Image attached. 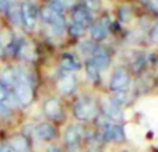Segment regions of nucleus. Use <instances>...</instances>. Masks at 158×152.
Instances as JSON below:
<instances>
[{"instance_id":"obj_20","label":"nucleus","mask_w":158,"mask_h":152,"mask_svg":"<svg viewBox=\"0 0 158 152\" xmlns=\"http://www.w3.org/2000/svg\"><path fill=\"white\" fill-rule=\"evenodd\" d=\"M87 75H88V78L91 81H97L99 77V70L94 66L93 62H89L88 64H87Z\"/></svg>"},{"instance_id":"obj_16","label":"nucleus","mask_w":158,"mask_h":152,"mask_svg":"<svg viewBox=\"0 0 158 152\" xmlns=\"http://www.w3.org/2000/svg\"><path fill=\"white\" fill-rule=\"evenodd\" d=\"M15 81H17V73L11 69L4 70V71L2 73V75H0V84L4 85L6 88L10 85H14Z\"/></svg>"},{"instance_id":"obj_12","label":"nucleus","mask_w":158,"mask_h":152,"mask_svg":"<svg viewBox=\"0 0 158 152\" xmlns=\"http://www.w3.org/2000/svg\"><path fill=\"white\" fill-rule=\"evenodd\" d=\"M44 112H45V114H46V116H49V117H53V119L59 117L60 113H62V109H60L59 101H57L56 98H51V99H48V101H45Z\"/></svg>"},{"instance_id":"obj_11","label":"nucleus","mask_w":158,"mask_h":152,"mask_svg":"<svg viewBox=\"0 0 158 152\" xmlns=\"http://www.w3.org/2000/svg\"><path fill=\"white\" fill-rule=\"evenodd\" d=\"M105 135L109 141H115V142H120L125 140V133L120 126L116 124H106L105 126Z\"/></svg>"},{"instance_id":"obj_3","label":"nucleus","mask_w":158,"mask_h":152,"mask_svg":"<svg viewBox=\"0 0 158 152\" xmlns=\"http://www.w3.org/2000/svg\"><path fill=\"white\" fill-rule=\"evenodd\" d=\"M36 17H38L36 6L31 2H25L21 6V24H24L28 31H32L36 24Z\"/></svg>"},{"instance_id":"obj_19","label":"nucleus","mask_w":158,"mask_h":152,"mask_svg":"<svg viewBox=\"0 0 158 152\" xmlns=\"http://www.w3.org/2000/svg\"><path fill=\"white\" fill-rule=\"evenodd\" d=\"M9 13H10V18H11L13 22L20 25L21 24V7L18 4H13V6H10Z\"/></svg>"},{"instance_id":"obj_1","label":"nucleus","mask_w":158,"mask_h":152,"mask_svg":"<svg viewBox=\"0 0 158 152\" xmlns=\"http://www.w3.org/2000/svg\"><path fill=\"white\" fill-rule=\"evenodd\" d=\"M14 95L21 105L27 106V105L31 103L34 94L27 77H23L21 74H17V81L14 84Z\"/></svg>"},{"instance_id":"obj_30","label":"nucleus","mask_w":158,"mask_h":152,"mask_svg":"<svg viewBox=\"0 0 158 152\" xmlns=\"http://www.w3.org/2000/svg\"><path fill=\"white\" fill-rule=\"evenodd\" d=\"M0 152H11V148H9L7 145H2L0 146Z\"/></svg>"},{"instance_id":"obj_26","label":"nucleus","mask_w":158,"mask_h":152,"mask_svg":"<svg viewBox=\"0 0 158 152\" xmlns=\"http://www.w3.org/2000/svg\"><path fill=\"white\" fill-rule=\"evenodd\" d=\"M120 18H122L123 21H129L131 18V15H130V9H129L127 6L126 7H122L120 9Z\"/></svg>"},{"instance_id":"obj_29","label":"nucleus","mask_w":158,"mask_h":152,"mask_svg":"<svg viewBox=\"0 0 158 152\" xmlns=\"http://www.w3.org/2000/svg\"><path fill=\"white\" fill-rule=\"evenodd\" d=\"M48 152H63L60 148H57V146H49Z\"/></svg>"},{"instance_id":"obj_5","label":"nucleus","mask_w":158,"mask_h":152,"mask_svg":"<svg viewBox=\"0 0 158 152\" xmlns=\"http://www.w3.org/2000/svg\"><path fill=\"white\" fill-rule=\"evenodd\" d=\"M102 112L108 119L115 120V122H120L123 119L122 109L118 103H115L112 98H106L102 101Z\"/></svg>"},{"instance_id":"obj_25","label":"nucleus","mask_w":158,"mask_h":152,"mask_svg":"<svg viewBox=\"0 0 158 152\" xmlns=\"http://www.w3.org/2000/svg\"><path fill=\"white\" fill-rule=\"evenodd\" d=\"M150 39H151L154 43H158V21L155 22V25L152 27L151 32H150Z\"/></svg>"},{"instance_id":"obj_32","label":"nucleus","mask_w":158,"mask_h":152,"mask_svg":"<svg viewBox=\"0 0 158 152\" xmlns=\"http://www.w3.org/2000/svg\"><path fill=\"white\" fill-rule=\"evenodd\" d=\"M88 152H97V151H88Z\"/></svg>"},{"instance_id":"obj_14","label":"nucleus","mask_w":158,"mask_h":152,"mask_svg":"<svg viewBox=\"0 0 158 152\" xmlns=\"http://www.w3.org/2000/svg\"><path fill=\"white\" fill-rule=\"evenodd\" d=\"M80 62L76 59L73 54H63L62 56V67L67 71H74V70H78L80 69Z\"/></svg>"},{"instance_id":"obj_8","label":"nucleus","mask_w":158,"mask_h":152,"mask_svg":"<svg viewBox=\"0 0 158 152\" xmlns=\"http://www.w3.org/2000/svg\"><path fill=\"white\" fill-rule=\"evenodd\" d=\"M91 62L94 63V66L98 70L106 69L110 62L108 50L105 48H101V46H95V49L93 50V60H91Z\"/></svg>"},{"instance_id":"obj_17","label":"nucleus","mask_w":158,"mask_h":152,"mask_svg":"<svg viewBox=\"0 0 158 152\" xmlns=\"http://www.w3.org/2000/svg\"><path fill=\"white\" fill-rule=\"evenodd\" d=\"M41 15H42L44 22H46V24H52L55 18L59 15V13H56L53 9H52V7H45V9H42Z\"/></svg>"},{"instance_id":"obj_6","label":"nucleus","mask_w":158,"mask_h":152,"mask_svg":"<svg viewBox=\"0 0 158 152\" xmlns=\"http://www.w3.org/2000/svg\"><path fill=\"white\" fill-rule=\"evenodd\" d=\"M81 137H83V130H81L78 126H70V127L66 130V134H64V141H66L67 148L77 149V146L80 145Z\"/></svg>"},{"instance_id":"obj_18","label":"nucleus","mask_w":158,"mask_h":152,"mask_svg":"<svg viewBox=\"0 0 158 152\" xmlns=\"http://www.w3.org/2000/svg\"><path fill=\"white\" fill-rule=\"evenodd\" d=\"M52 31H53L55 35H62L63 31H64V20H63L62 15H57L56 18L53 20V22L51 24Z\"/></svg>"},{"instance_id":"obj_28","label":"nucleus","mask_w":158,"mask_h":152,"mask_svg":"<svg viewBox=\"0 0 158 152\" xmlns=\"http://www.w3.org/2000/svg\"><path fill=\"white\" fill-rule=\"evenodd\" d=\"M0 9L2 10L9 9V0H0Z\"/></svg>"},{"instance_id":"obj_23","label":"nucleus","mask_w":158,"mask_h":152,"mask_svg":"<svg viewBox=\"0 0 158 152\" xmlns=\"http://www.w3.org/2000/svg\"><path fill=\"white\" fill-rule=\"evenodd\" d=\"M56 13H60L66 7V0H51V6Z\"/></svg>"},{"instance_id":"obj_31","label":"nucleus","mask_w":158,"mask_h":152,"mask_svg":"<svg viewBox=\"0 0 158 152\" xmlns=\"http://www.w3.org/2000/svg\"><path fill=\"white\" fill-rule=\"evenodd\" d=\"M3 54H4V46H3V43L0 42V57L3 56Z\"/></svg>"},{"instance_id":"obj_21","label":"nucleus","mask_w":158,"mask_h":152,"mask_svg":"<svg viewBox=\"0 0 158 152\" xmlns=\"http://www.w3.org/2000/svg\"><path fill=\"white\" fill-rule=\"evenodd\" d=\"M112 99H114L115 103H118L120 106V105L126 103V102L129 101V95H127V92H126V91H116Z\"/></svg>"},{"instance_id":"obj_22","label":"nucleus","mask_w":158,"mask_h":152,"mask_svg":"<svg viewBox=\"0 0 158 152\" xmlns=\"http://www.w3.org/2000/svg\"><path fill=\"white\" fill-rule=\"evenodd\" d=\"M84 31H85V28L81 27V25H78V24H76V22H73V24L69 27V34L72 36H74V38L81 36L84 34Z\"/></svg>"},{"instance_id":"obj_15","label":"nucleus","mask_w":158,"mask_h":152,"mask_svg":"<svg viewBox=\"0 0 158 152\" xmlns=\"http://www.w3.org/2000/svg\"><path fill=\"white\" fill-rule=\"evenodd\" d=\"M11 148L15 152H30V144H28L27 138L23 135H17L13 138L11 141Z\"/></svg>"},{"instance_id":"obj_13","label":"nucleus","mask_w":158,"mask_h":152,"mask_svg":"<svg viewBox=\"0 0 158 152\" xmlns=\"http://www.w3.org/2000/svg\"><path fill=\"white\" fill-rule=\"evenodd\" d=\"M35 133H36V135H38V138L45 140V141H49V140H52V138H55V134H56L55 128L52 127L51 124L38 126V127L35 128Z\"/></svg>"},{"instance_id":"obj_10","label":"nucleus","mask_w":158,"mask_h":152,"mask_svg":"<svg viewBox=\"0 0 158 152\" xmlns=\"http://www.w3.org/2000/svg\"><path fill=\"white\" fill-rule=\"evenodd\" d=\"M73 21H74L76 24L87 28L88 25H91L93 15H91V13H89L85 7H77V9L73 11Z\"/></svg>"},{"instance_id":"obj_24","label":"nucleus","mask_w":158,"mask_h":152,"mask_svg":"<svg viewBox=\"0 0 158 152\" xmlns=\"http://www.w3.org/2000/svg\"><path fill=\"white\" fill-rule=\"evenodd\" d=\"M10 101V92L4 85L0 84V103H4V102Z\"/></svg>"},{"instance_id":"obj_9","label":"nucleus","mask_w":158,"mask_h":152,"mask_svg":"<svg viewBox=\"0 0 158 152\" xmlns=\"http://www.w3.org/2000/svg\"><path fill=\"white\" fill-rule=\"evenodd\" d=\"M76 85H77L76 77L73 74H70V73L62 75V77L57 80V90L62 94H72L73 91L76 90Z\"/></svg>"},{"instance_id":"obj_4","label":"nucleus","mask_w":158,"mask_h":152,"mask_svg":"<svg viewBox=\"0 0 158 152\" xmlns=\"http://www.w3.org/2000/svg\"><path fill=\"white\" fill-rule=\"evenodd\" d=\"M130 85V75L126 70L119 69L110 77V88L114 91H125Z\"/></svg>"},{"instance_id":"obj_2","label":"nucleus","mask_w":158,"mask_h":152,"mask_svg":"<svg viewBox=\"0 0 158 152\" xmlns=\"http://www.w3.org/2000/svg\"><path fill=\"white\" fill-rule=\"evenodd\" d=\"M74 116L80 120H88L94 119L97 116V105L93 99L89 98H81L76 102L74 105Z\"/></svg>"},{"instance_id":"obj_7","label":"nucleus","mask_w":158,"mask_h":152,"mask_svg":"<svg viewBox=\"0 0 158 152\" xmlns=\"http://www.w3.org/2000/svg\"><path fill=\"white\" fill-rule=\"evenodd\" d=\"M109 32V18L104 17L99 21H97L91 28V36L94 41H104Z\"/></svg>"},{"instance_id":"obj_27","label":"nucleus","mask_w":158,"mask_h":152,"mask_svg":"<svg viewBox=\"0 0 158 152\" xmlns=\"http://www.w3.org/2000/svg\"><path fill=\"white\" fill-rule=\"evenodd\" d=\"M87 6L91 7L93 10H97L99 7V3H98V0H87Z\"/></svg>"}]
</instances>
